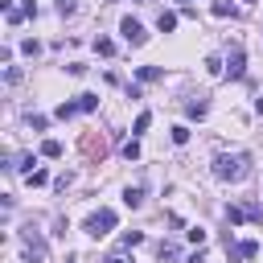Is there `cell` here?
Masks as SVG:
<instances>
[{
	"label": "cell",
	"mask_w": 263,
	"mask_h": 263,
	"mask_svg": "<svg viewBox=\"0 0 263 263\" xmlns=\"http://www.w3.org/2000/svg\"><path fill=\"white\" fill-rule=\"evenodd\" d=\"M251 173V156L247 152H222L214 156V177L218 181H242Z\"/></svg>",
	"instance_id": "1"
},
{
	"label": "cell",
	"mask_w": 263,
	"mask_h": 263,
	"mask_svg": "<svg viewBox=\"0 0 263 263\" xmlns=\"http://www.w3.org/2000/svg\"><path fill=\"white\" fill-rule=\"evenodd\" d=\"M226 218H230V226H238V222H263V205H259V201L226 205Z\"/></svg>",
	"instance_id": "2"
},
{
	"label": "cell",
	"mask_w": 263,
	"mask_h": 263,
	"mask_svg": "<svg viewBox=\"0 0 263 263\" xmlns=\"http://www.w3.org/2000/svg\"><path fill=\"white\" fill-rule=\"evenodd\" d=\"M111 226H115V210H95L82 230H86L90 238H103V234H111Z\"/></svg>",
	"instance_id": "3"
},
{
	"label": "cell",
	"mask_w": 263,
	"mask_h": 263,
	"mask_svg": "<svg viewBox=\"0 0 263 263\" xmlns=\"http://www.w3.org/2000/svg\"><path fill=\"white\" fill-rule=\"evenodd\" d=\"M119 33H123V41H127V45H144V41H148L144 25H140V21H132V16H123V21H119Z\"/></svg>",
	"instance_id": "4"
},
{
	"label": "cell",
	"mask_w": 263,
	"mask_h": 263,
	"mask_svg": "<svg viewBox=\"0 0 263 263\" xmlns=\"http://www.w3.org/2000/svg\"><path fill=\"white\" fill-rule=\"evenodd\" d=\"M21 238H25V251H29V263H41V255H45V238H41V234H37L33 226H29V230H25Z\"/></svg>",
	"instance_id": "5"
},
{
	"label": "cell",
	"mask_w": 263,
	"mask_h": 263,
	"mask_svg": "<svg viewBox=\"0 0 263 263\" xmlns=\"http://www.w3.org/2000/svg\"><path fill=\"white\" fill-rule=\"evenodd\" d=\"M226 70H230V78H242V74H247V58H242V49H238V45L230 49V58H226Z\"/></svg>",
	"instance_id": "6"
},
{
	"label": "cell",
	"mask_w": 263,
	"mask_h": 263,
	"mask_svg": "<svg viewBox=\"0 0 263 263\" xmlns=\"http://www.w3.org/2000/svg\"><path fill=\"white\" fill-rule=\"evenodd\" d=\"M205 111H210L205 99H189V103H185V115H189V119H205Z\"/></svg>",
	"instance_id": "7"
},
{
	"label": "cell",
	"mask_w": 263,
	"mask_h": 263,
	"mask_svg": "<svg viewBox=\"0 0 263 263\" xmlns=\"http://www.w3.org/2000/svg\"><path fill=\"white\" fill-rule=\"evenodd\" d=\"M156 29H160V33H173V29H177V12H160V16H156Z\"/></svg>",
	"instance_id": "8"
},
{
	"label": "cell",
	"mask_w": 263,
	"mask_h": 263,
	"mask_svg": "<svg viewBox=\"0 0 263 263\" xmlns=\"http://www.w3.org/2000/svg\"><path fill=\"white\" fill-rule=\"evenodd\" d=\"M95 53H99V58H111V53H115V41H111V37H95Z\"/></svg>",
	"instance_id": "9"
},
{
	"label": "cell",
	"mask_w": 263,
	"mask_h": 263,
	"mask_svg": "<svg viewBox=\"0 0 263 263\" xmlns=\"http://www.w3.org/2000/svg\"><path fill=\"white\" fill-rule=\"evenodd\" d=\"M160 74H164L160 66H140V70H136V78H140V82H156Z\"/></svg>",
	"instance_id": "10"
},
{
	"label": "cell",
	"mask_w": 263,
	"mask_h": 263,
	"mask_svg": "<svg viewBox=\"0 0 263 263\" xmlns=\"http://www.w3.org/2000/svg\"><path fill=\"white\" fill-rule=\"evenodd\" d=\"M148 123H152V111H140V115H136V123H132V136L148 132Z\"/></svg>",
	"instance_id": "11"
},
{
	"label": "cell",
	"mask_w": 263,
	"mask_h": 263,
	"mask_svg": "<svg viewBox=\"0 0 263 263\" xmlns=\"http://www.w3.org/2000/svg\"><path fill=\"white\" fill-rule=\"evenodd\" d=\"M140 201H144L140 189H123V205H127V210H140Z\"/></svg>",
	"instance_id": "12"
},
{
	"label": "cell",
	"mask_w": 263,
	"mask_h": 263,
	"mask_svg": "<svg viewBox=\"0 0 263 263\" xmlns=\"http://www.w3.org/2000/svg\"><path fill=\"white\" fill-rule=\"evenodd\" d=\"M41 156L58 160V156H62V144H58V140H45V144H41Z\"/></svg>",
	"instance_id": "13"
},
{
	"label": "cell",
	"mask_w": 263,
	"mask_h": 263,
	"mask_svg": "<svg viewBox=\"0 0 263 263\" xmlns=\"http://www.w3.org/2000/svg\"><path fill=\"white\" fill-rule=\"evenodd\" d=\"M238 255H242V259H255V255H259V242H255V238L238 242Z\"/></svg>",
	"instance_id": "14"
},
{
	"label": "cell",
	"mask_w": 263,
	"mask_h": 263,
	"mask_svg": "<svg viewBox=\"0 0 263 263\" xmlns=\"http://www.w3.org/2000/svg\"><path fill=\"white\" fill-rule=\"evenodd\" d=\"M78 111H82V107H78V103H62V107H58V119H74V115H78Z\"/></svg>",
	"instance_id": "15"
},
{
	"label": "cell",
	"mask_w": 263,
	"mask_h": 263,
	"mask_svg": "<svg viewBox=\"0 0 263 263\" xmlns=\"http://www.w3.org/2000/svg\"><path fill=\"white\" fill-rule=\"evenodd\" d=\"M140 242H144V234H140V230H127V234L119 238V247H140Z\"/></svg>",
	"instance_id": "16"
},
{
	"label": "cell",
	"mask_w": 263,
	"mask_h": 263,
	"mask_svg": "<svg viewBox=\"0 0 263 263\" xmlns=\"http://www.w3.org/2000/svg\"><path fill=\"white\" fill-rule=\"evenodd\" d=\"M78 107H82V111H95V107H99V95H78Z\"/></svg>",
	"instance_id": "17"
},
{
	"label": "cell",
	"mask_w": 263,
	"mask_h": 263,
	"mask_svg": "<svg viewBox=\"0 0 263 263\" xmlns=\"http://www.w3.org/2000/svg\"><path fill=\"white\" fill-rule=\"evenodd\" d=\"M173 144H189V127H185V123L173 127Z\"/></svg>",
	"instance_id": "18"
},
{
	"label": "cell",
	"mask_w": 263,
	"mask_h": 263,
	"mask_svg": "<svg viewBox=\"0 0 263 263\" xmlns=\"http://www.w3.org/2000/svg\"><path fill=\"white\" fill-rule=\"evenodd\" d=\"M25 177H29V185H45V181H49L45 168H33V173H25Z\"/></svg>",
	"instance_id": "19"
},
{
	"label": "cell",
	"mask_w": 263,
	"mask_h": 263,
	"mask_svg": "<svg viewBox=\"0 0 263 263\" xmlns=\"http://www.w3.org/2000/svg\"><path fill=\"white\" fill-rule=\"evenodd\" d=\"M185 234H189V242H193V247H201V242H205V230H201V226H189Z\"/></svg>",
	"instance_id": "20"
},
{
	"label": "cell",
	"mask_w": 263,
	"mask_h": 263,
	"mask_svg": "<svg viewBox=\"0 0 263 263\" xmlns=\"http://www.w3.org/2000/svg\"><path fill=\"white\" fill-rule=\"evenodd\" d=\"M123 156H127V160H136V156H140V144H136V140H127V144H123Z\"/></svg>",
	"instance_id": "21"
},
{
	"label": "cell",
	"mask_w": 263,
	"mask_h": 263,
	"mask_svg": "<svg viewBox=\"0 0 263 263\" xmlns=\"http://www.w3.org/2000/svg\"><path fill=\"white\" fill-rule=\"evenodd\" d=\"M230 12H234V8H230L226 0H218V4H214V16H230Z\"/></svg>",
	"instance_id": "22"
},
{
	"label": "cell",
	"mask_w": 263,
	"mask_h": 263,
	"mask_svg": "<svg viewBox=\"0 0 263 263\" xmlns=\"http://www.w3.org/2000/svg\"><path fill=\"white\" fill-rule=\"evenodd\" d=\"M21 53H29V58H37V53H41V45H37V41H25V45H21Z\"/></svg>",
	"instance_id": "23"
},
{
	"label": "cell",
	"mask_w": 263,
	"mask_h": 263,
	"mask_svg": "<svg viewBox=\"0 0 263 263\" xmlns=\"http://www.w3.org/2000/svg\"><path fill=\"white\" fill-rule=\"evenodd\" d=\"M160 259H168V263H173V259H177V247H173V242H164V247H160Z\"/></svg>",
	"instance_id": "24"
},
{
	"label": "cell",
	"mask_w": 263,
	"mask_h": 263,
	"mask_svg": "<svg viewBox=\"0 0 263 263\" xmlns=\"http://www.w3.org/2000/svg\"><path fill=\"white\" fill-rule=\"evenodd\" d=\"M58 12L62 16H74V0H58Z\"/></svg>",
	"instance_id": "25"
},
{
	"label": "cell",
	"mask_w": 263,
	"mask_h": 263,
	"mask_svg": "<svg viewBox=\"0 0 263 263\" xmlns=\"http://www.w3.org/2000/svg\"><path fill=\"white\" fill-rule=\"evenodd\" d=\"M185 263H205V255H201V251H193V255H189Z\"/></svg>",
	"instance_id": "26"
},
{
	"label": "cell",
	"mask_w": 263,
	"mask_h": 263,
	"mask_svg": "<svg viewBox=\"0 0 263 263\" xmlns=\"http://www.w3.org/2000/svg\"><path fill=\"white\" fill-rule=\"evenodd\" d=\"M103 263H127V259H123V255H119V251H115V255H107V259H103Z\"/></svg>",
	"instance_id": "27"
},
{
	"label": "cell",
	"mask_w": 263,
	"mask_h": 263,
	"mask_svg": "<svg viewBox=\"0 0 263 263\" xmlns=\"http://www.w3.org/2000/svg\"><path fill=\"white\" fill-rule=\"evenodd\" d=\"M255 111H259V115H263V99H255Z\"/></svg>",
	"instance_id": "28"
},
{
	"label": "cell",
	"mask_w": 263,
	"mask_h": 263,
	"mask_svg": "<svg viewBox=\"0 0 263 263\" xmlns=\"http://www.w3.org/2000/svg\"><path fill=\"white\" fill-rule=\"evenodd\" d=\"M177 4H181V8H189V0H177Z\"/></svg>",
	"instance_id": "29"
},
{
	"label": "cell",
	"mask_w": 263,
	"mask_h": 263,
	"mask_svg": "<svg viewBox=\"0 0 263 263\" xmlns=\"http://www.w3.org/2000/svg\"><path fill=\"white\" fill-rule=\"evenodd\" d=\"M247 4H251V0H247Z\"/></svg>",
	"instance_id": "30"
}]
</instances>
